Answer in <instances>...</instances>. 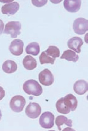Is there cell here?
Returning <instances> with one entry per match:
<instances>
[{"label":"cell","mask_w":88,"mask_h":131,"mask_svg":"<svg viewBox=\"0 0 88 131\" xmlns=\"http://www.w3.org/2000/svg\"><path fill=\"white\" fill-rule=\"evenodd\" d=\"M23 89L25 93L38 97L43 93V88L37 81L34 79L27 81L23 85Z\"/></svg>","instance_id":"obj_1"},{"label":"cell","mask_w":88,"mask_h":131,"mask_svg":"<svg viewBox=\"0 0 88 131\" xmlns=\"http://www.w3.org/2000/svg\"><path fill=\"white\" fill-rule=\"evenodd\" d=\"M21 23L19 21H10L5 25L3 33L10 35L11 38H16L21 34Z\"/></svg>","instance_id":"obj_2"},{"label":"cell","mask_w":88,"mask_h":131,"mask_svg":"<svg viewBox=\"0 0 88 131\" xmlns=\"http://www.w3.org/2000/svg\"><path fill=\"white\" fill-rule=\"evenodd\" d=\"M26 104V100L21 95H16L13 97L10 101V108L16 113L21 112Z\"/></svg>","instance_id":"obj_3"},{"label":"cell","mask_w":88,"mask_h":131,"mask_svg":"<svg viewBox=\"0 0 88 131\" xmlns=\"http://www.w3.org/2000/svg\"><path fill=\"white\" fill-rule=\"evenodd\" d=\"M73 30L78 35L85 34L88 30V21L84 18H77L73 23Z\"/></svg>","instance_id":"obj_4"},{"label":"cell","mask_w":88,"mask_h":131,"mask_svg":"<svg viewBox=\"0 0 88 131\" xmlns=\"http://www.w3.org/2000/svg\"><path fill=\"white\" fill-rule=\"evenodd\" d=\"M55 116L50 112H46L41 114L39 119V123L42 128L50 129L54 126Z\"/></svg>","instance_id":"obj_5"},{"label":"cell","mask_w":88,"mask_h":131,"mask_svg":"<svg viewBox=\"0 0 88 131\" xmlns=\"http://www.w3.org/2000/svg\"><path fill=\"white\" fill-rule=\"evenodd\" d=\"M38 79L41 84L44 86H50L54 82V77L52 72L48 69H44L38 74Z\"/></svg>","instance_id":"obj_6"},{"label":"cell","mask_w":88,"mask_h":131,"mask_svg":"<svg viewBox=\"0 0 88 131\" xmlns=\"http://www.w3.org/2000/svg\"><path fill=\"white\" fill-rule=\"evenodd\" d=\"M41 113V108L38 104L30 103L27 107L25 113L29 118L36 119L38 117Z\"/></svg>","instance_id":"obj_7"},{"label":"cell","mask_w":88,"mask_h":131,"mask_svg":"<svg viewBox=\"0 0 88 131\" xmlns=\"http://www.w3.org/2000/svg\"><path fill=\"white\" fill-rule=\"evenodd\" d=\"M23 46H24L23 42L21 39H16L11 42L9 47V50L13 55L19 56L23 53Z\"/></svg>","instance_id":"obj_8"},{"label":"cell","mask_w":88,"mask_h":131,"mask_svg":"<svg viewBox=\"0 0 88 131\" xmlns=\"http://www.w3.org/2000/svg\"><path fill=\"white\" fill-rule=\"evenodd\" d=\"M82 1L80 0H65L64 7L68 12L76 13L79 11L81 7Z\"/></svg>","instance_id":"obj_9"},{"label":"cell","mask_w":88,"mask_h":131,"mask_svg":"<svg viewBox=\"0 0 88 131\" xmlns=\"http://www.w3.org/2000/svg\"><path fill=\"white\" fill-rule=\"evenodd\" d=\"M19 9V4L17 2H12V3L6 4L1 7V12L3 14L7 15H14L17 12Z\"/></svg>","instance_id":"obj_10"},{"label":"cell","mask_w":88,"mask_h":131,"mask_svg":"<svg viewBox=\"0 0 88 131\" xmlns=\"http://www.w3.org/2000/svg\"><path fill=\"white\" fill-rule=\"evenodd\" d=\"M83 42L82 41V39L80 38L77 37V36L71 38L68 41V48L74 51V52H76L77 53H80V52H81L80 48H81L82 45H83Z\"/></svg>","instance_id":"obj_11"},{"label":"cell","mask_w":88,"mask_h":131,"mask_svg":"<svg viewBox=\"0 0 88 131\" xmlns=\"http://www.w3.org/2000/svg\"><path fill=\"white\" fill-rule=\"evenodd\" d=\"M73 90L78 95H83L87 91L88 83L84 80H78L74 84Z\"/></svg>","instance_id":"obj_12"},{"label":"cell","mask_w":88,"mask_h":131,"mask_svg":"<svg viewBox=\"0 0 88 131\" xmlns=\"http://www.w3.org/2000/svg\"><path fill=\"white\" fill-rule=\"evenodd\" d=\"M63 101L66 106L71 111L74 112L76 110L77 107L78 101L76 97L73 94H68L65 97L63 98Z\"/></svg>","instance_id":"obj_13"},{"label":"cell","mask_w":88,"mask_h":131,"mask_svg":"<svg viewBox=\"0 0 88 131\" xmlns=\"http://www.w3.org/2000/svg\"><path fill=\"white\" fill-rule=\"evenodd\" d=\"M3 70L6 73L11 74L15 72L17 69V65L14 61L7 60L3 63Z\"/></svg>","instance_id":"obj_14"},{"label":"cell","mask_w":88,"mask_h":131,"mask_svg":"<svg viewBox=\"0 0 88 131\" xmlns=\"http://www.w3.org/2000/svg\"><path fill=\"white\" fill-rule=\"evenodd\" d=\"M23 64L27 70H32L36 68L37 63L36 60L34 57L30 56H27L23 59Z\"/></svg>","instance_id":"obj_15"},{"label":"cell","mask_w":88,"mask_h":131,"mask_svg":"<svg viewBox=\"0 0 88 131\" xmlns=\"http://www.w3.org/2000/svg\"><path fill=\"white\" fill-rule=\"evenodd\" d=\"M55 123L56 126H58L59 130H62V126H63L64 125H67L69 128L72 127V121L70 119H68L67 117L64 116H58L56 118Z\"/></svg>","instance_id":"obj_16"},{"label":"cell","mask_w":88,"mask_h":131,"mask_svg":"<svg viewBox=\"0 0 88 131\" xmlns=\"http://www.w3.org/2000/svg\"><path fill=\"white\" fill-rule=\"evenodd\" d=\"M61 59H65L66 60L68 61H73V62H77L79 59V57L78 55H77L76 52L73 51L72 50H66L62 54L61 57Z\"/></svg>","instance_id":"obj_17"},{"label":"cell","mask_w":88,"mask_h":131,"mask_svg":"<svg viewBox=\"0 0 88 131\" xmlns=\"http://www.w3.org/2000/svg\"><path fill=\"white\" fill-rule=\"evenodd\" d=\"M40 45L37 42H32L29 43L26 47V52L28 54L32 56H37L40 52Z\"/></svg>","instance_id":"obj_18"},{"label":"cell","mask_w":88,"mask_h":131,"mask_svg":"<svg viewBox=\"0 0 88 131\" xmlns=\"http://www.w3.org/2000/svg\"><path fill=\"white\" fill-rule=\"evenodd\" d=\"M56 108L59 113L64 114H67L71 112V110H69V109L66 106L65 104H64L63 101V98H60V99L58 100V101L56 102Z\"/></svg>","instance_id":"obj_19"},{"label":"cell","mask_w":88,"mask_h":131,"mask_svg":"<svg viewBox=\"0 0 88 131\" xmlns=\"http://www.w3.org/2000/svg\"><path fill=\"white\" fill-rule=\"evenodd\" d=\"M46 53L49 56L53 59H56L60 56V51L57 47L55 46H50L49 47V48L47 49V50L45 51Z\"/></svg>","instance_id":"obj_20"},{"label":"cell","mask_w":88,"mask_h":131,"mask_svg":"<svg viewBox=\"0 0 88 131\" xmlns=\"http://www.w3.org/2000/svg\"><path fill=\"white\" fill-rule=\"evenodd\" d=\"M40 62L41 64H54L55 61V59H53V58L50 57L46 53L45 51H43L41 54V55L39 57Z\"/></svg>","instance_id":"obj_21"},{"label":"cell","mask_w":88,"mask_h":131,"mask_svg":"<svg viewBox=\"0 0 88 131\" xmlns=\"http://www.w3.org/2000/svg\"><path fill=\"white\" fill-rule=\"evenodd\" d=\"M32 3L36 7H42L47 3V1H32Z\"/></svg>","instance_id":"obj_22"},{"label":"cell","mask_w":88,"mask_h":131,"mask_svg":"<svg viewBox=\"0 0 88 131\" xmlns=\"http://www.w3.org/2000/svg\"><path fill=\"white\" fill-rule=\"evenodd\" d=\"M5 92L4 90L1 86H0V101L5 97Z\"/></svg>","instance_id":"obj_23"},{"label":"cell","mask_w":88,"mask_h":131,"mask_svg":"<svg viewBox=\"0 0 88 131\" xmlns=\"http://www.w3.org/2000/svg\"><path fill=\"white\" fill-rule=\"evenodd\" d=\"M4 28V24L3 21L0 19V35L3 32Z\"/></svg>","instance_id":"obj_24"},{"label":"cell","mask_w":88,"mask_h":131,"mask_svg":"<svg viewBox=\"0 0 88 131\" xmlns=\"http://www.w3.org/2000/svg\"><path fill=\"white\" fill-rule=\"evenodd\" d=\"M1 117H2V113H1V111L0 110V120H1Z\"/></svg>","instance_id":"obj_25"}]
</instances>
